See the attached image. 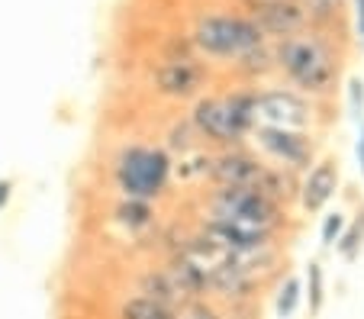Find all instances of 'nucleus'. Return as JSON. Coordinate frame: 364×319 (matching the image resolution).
<instances>
[{
	"label": "nucleus",
	"mask_w": 364,
	"mask_h": 319,
	"mask_svg": "<svg viewBox=\"0 0 364 319\" xmlns=\"http://www.w3.org/2000/svg\"><path fill=\"white\" fill-rule=\"evenodd\" d=\"M274 71H281L294 90L309 100H329L338 90L342 55L326 29H303L296 36L271 42Z\"/></svg>",
	"instance_id": "obj_1"
},
{
	"label": "nucleus",
	"mask_w": 364,
	"mask_h": 319,
	"mask_svg": "<svg viewBox=\"0 0 364 319\" xmlns=\"http://www.w3.org/2000/svg\"><path fill=\"white\" fill-rule=\"evenodd\" d=\"M255 90L258 87H235L226 94H203L193 100L187 119L197 132L200 146H213V152L248 146V136L258 126Z\"/></svg>",
	"instance_id": "obj_2"
},
{
	"label": "nucleus",
	"mask_w": 364,
	"mask_h": 319,
	"mask_svg": "<svg viewBox=\"0 0 364 319\" xmlns=\"http://www.w3.org/2000/svg\"><path fill=\"white\" fill-rule=\"evenodd\" d=\"M110 180L119 197L159 203L171 190L174 155L155 142H123L110 158Z\"/></svg>",
	"instance_id": "obj_3"
},
{
	"label": "nucleus",
	"mask_w": 364,
	"mask_h": 319,
	"mask_svg": "<svg viewBox=\"0 0 364 319\" xmlns=\"http://www.w3.org/2000/svg\"><path fill=\"white\" fill-rule=\"evenodd\" d=\"M187 36H191L197 55L220 58L229 65L242 52L268 45V36L258 29V23L248 13H200Z\"/></svg>",
	"instance_id": "obj_4"
},
{
	"label": "nucleus",
	"mask_w": 364,
	"mask_h": 319,
	"mask_svg": "<svg viewBox=\"0 0 364 319\" xmlns=\"http://www.w3.org/2000/svg\"><path fill=\"white\" fill-rule=\"evenodd\" d=\"M200 203H203V216L242 222V226H255V229H268L284 236V229L290 226L287 207L264 197L255 188H206Z\"/></svg>",
	"instance_id": "obj_5"
},
{
	"label": "nucleus",
	"mask_w": 364,
	"mask_h": 319,
	"mask_svg": "<svg viewBox=\"0 0 364 319\" xmlns=\"http://www.w3.org/2000/svg\"><path fill=\"white\" fill-rule=\"evenodd\" d=\"M248 142L255 146V152L264 161L277 168H287L294 174H306L319 158V142L313 132L303 129H284V126H264L258 123L248 136Z\"/></svg>",
	"instance_id": "obj_6"
},
{
	"label": "nucleus",
	"mask_w": 364,
	"mask_h": 319,
	"mask_svg": "<svg viewBox=\"0 0 364 319\" xmlns=\"http://www.w3.org/2000/svg\"><path fill=\"white\" fill-rule=\"evenodd\" d=\"M151 90L159 94L161 100H171V104H193L197 97L210 94V84L213 75L200 58H161L149 75Z\"/></svg>",
	"instance_id": "obj_7"
},
{
	"label": "nucleus",
	"mask_w": 364,
	"mask_h": 319,
	"mask_svg": "<svg viewBox=\"0 0 364 319\" xmlns=\"http://www.w3.org/2000/svg\"><path fill=\"white\" fill-rule=\"evenodd\" d=\"M255 113L264 126H284V129L313 132L316 126V100L303 97L294 87H264L255 90Z\"/></svg>",
	"instance_id": "obj_8"
},
{
	"label": "nucleus",
	"mask_w": 364,
	"mask_h": 319,
	"mask_svg": "<svg viewBox=\"0 0 364 319\" xmlns=\"http://www.w3.org/2000/svg\"><path fill=\"white\" fill-rule=\"evenodd\" d=\"M197 229L213 245H220L223 252H232V255H264V252H277L281 249V239H284L281 232L255 229V226L216 220V216H200Z\"/></svg>",
	"instance_id": "obj_9"
},
{
	"label": "nucleus",
	"mask_w": 364,
	"mask_h": 319,
	"mask_svg": "<svg viewBox=\"0 0 364 319\" xmlns=\"http://www.w3.org/2000/svg\"><path fill=\"white\" fill-rule=\"evenodd\" d=\"M268 161L248 146L235 148H216L210 155V174H206V188H255L262 178Z\"/></svg>",
	"instance_id": "obj_10"
},
{
	"label": "nucleus",
	"mask_w": 364,
	"mask_h": 319,
	"mask_svg": "<svg viewBox=\"0 0 364 319\" xmlns=\"http://www.w3.org/2000/svg\"><path fill=\"white\" fill-rule=\"evenodd\" d=\"M245 13L258 23L268 42L287 39L309 29V16L300 0H245Z\"/></svg>",
	"instance_id": "obj_11"
},
{
	"label": "nucleus",
	"mask_w": 364,
	"mask_h": 319,
	"mask_svg": "<svg viewBox=\"0 0 364 319\" xmlns=\"http://www.w3.org/2000/svg\"><path fill=\"white\" fill-rule=\"evenodd\" d=\"M338 184H342V168L332 155L316 158V165L309 168L306 174H300V190H296V207L300 213L316 216L323 213L332 203V197L338 194Z\"/></svg>",
	"instance_id": "obj_12"
},
{
	"label": "nucleus",
	"mask_w": 364,
	"mask_h": 319,
	"mask_svg": "<svg viewBox=\"0 0 364 319\" xmlns=\"http://www.w3.org/2000/svg\"><path fill=\"white\" fill-rule=\"evenodd\" d=\"M110 216H113V222H117V226H123L126 232H145V229H151V226H155L159 210H155V203H149V200L119 197V200L113 203Z\"/></svg>",
	"instance_id": "obj_13"
},
{
	"label": "nucleus",
	"mask_w": 364,
	"mask_h": 319,
	"mask_svg": "<svg viewBox=\"0 0 364 319\" xmlns=\"http://www.w3.org/2000/svg\"><path fill=\"white\" fill-rule=\"evenodd\" d=\"M178 310L155 297H145V293H129L117 303V313L113 319H174Z\"/></svg>",
	"instance_id": "obj_14"
},
{
	"label": "nucleus",
	"mask_w": 364,
	"mask_h": 319,
	"mask_svg": "<svg viewBox=\"0 0 364 319\" xmlns=\"http://www.w3.org/2000/svg\"><path fill=\"white\" fill-rule=\"evenodd\" d=\"M232 68H235V75H239L242 81H248V84H258L262 77H268L271 71H274V55H271V42H268V45H258V49L242 52V55L232 62Z\"/></svg>",
	"instance_id": "obj_15"
},
{
	"label": "nucleus",
	"mask_w": 364,
	"mask_h": 319,
	"mask_svg": "<svg viewBox=\"0 0 364 319\" xmlns=\"http://www.w3.org/2000/svg\"><path fill=\"white\" fill-rule=\"evenodd\" d=\"M303 303V278L296 274H284L274 287V316L277 319H294Z\"/></svg>",
	"instance_id": "obj_16"
},
{
	"label": "nucleus",
	"mask_w": 364,
	"mask_h": 319,
	"mask_svg": "<svg viewBox=\"0 0 364 319\" xmlns=\"http://www.w3.org/2000/svg\"><path fill=\"white\" fill-rule=\"evenodd\" d=\"M303 300L309 303V316H319L326 306V271L319 261L306 264V274H303Z\"/></svg>",
	"instance_id": "obj_17"
},
{
	"label": "nucleus",
	"mask_w": 364,
	"mask_h": 319,
	"mask_svg": "<svg viewBox=\"0 0 364 319\" xmlns=\"http://www.w3.org/2000/svg\"><path fill=\"white\" fill-rule=\"evenodd\" d=\"M361 249H364V207L345 222V232L336 242V252L342 261H355V258L361 255Z\"/></svg>",
	"instance_id": "obj_18"
},
{
	"label": "nucleus",
	"mask_w": 364,
	"mask_h": 319,
	"mask_svg": "<svg viewBox=\"0 0 364 319\" xmlns=\"http://www.w3.org/2000/svg\"><path fill=\"white\" fill-rule=\"evenodd\" d=\"M165 148H168L171 155H178V152H181V155H187V152H193V148H200V139H197V132H193L191 119H181V123H174V126H171Z\"/></svg>",
	"instance_id": "obj_19"
},
{
	"label": "nucleus",
	"mask_w": 364,
	"mask_h": 319,
	"mask_svg": "<svg viewBox=\"0 0 364 319\" xmlns=\"http://www.w3.org/2000/svg\"><path fill=\"white\" fill-rule=\"evenodd\" d=\"M174 319H226V310L216 300L203 297V300H191V303L178 306V316Z\"/></svg>",
	"instance_id": "obj_20"
},
{
	"label": "nucleus",
	"mask_w": 364,
	"mask_h": 319,
	"mask_svg": "<svg viewBox=\"0 0 364 319\" xmlns=\"http://www.w3.org/2000/svg\"><path fill=\"white\" fill-rule=\"evenodd\" d=\"M345 222H348V216H345L342 210H329V213L323 216V222H319V245H323V249H336L338 236L345 232Z\"/></svg>",
	"instance_id": "obj_21"
},
{
	"label": "nucleus",
	"mask_w": 364,
	"mask_h": 319,
	"mask_svg": "<svg viewBox=\"0 0 364 319\" xmlns=\"http://www.w3.org/2000/svg\"><path fill=\"white\" fill-rule=\"evenodd\" d=\"M345 94H348V113L355 119H361L364 117V81L361 77H348Z\"/></svg>",
	"instance_id": "obj_22"
},
{
	"label": "nucleus",
	"mask_w": 364,
	"mask_h": 319,
	"mask_svg": "<svg viewBox=\"0 0 364 319\" xmlns=\"http://www.w3.org/2000/svg\"><path fill=\"white\" fill-rule=\"evenodd\" d=\"M14 190H16V180L14 178H0V213L10 207V200H14Z\"/></svg>",
	"instance_id": "obj_23"
},
{
	"label": "nucleus",
	"mask_w": 364,
	"mask_h": 319,
	"mask_svg": "<svg viewBox=\"0 0 364 319\" xmlns=\"http://www.w3.org/2000/svg\"><path fill=\"white\" fill-rule=\"evenodd\" d=\"M355 23H358V39L364 45V0H355Z\"/></svg>",
	"instance_id": "obj_24"
},
{
	"label": "nucleus",
	"mask_w": 364,
	"mask_h": 319,
	"mask_svg": "<svg viewBox=\"0 0 364 319\" xmlns=\"http://www.w3.org/2000/svg\"><path fill=\"white\" fill-rule=\"evenodd\" d=\"M355 158H358V168H361V178H364V123H361V132H358V142H355Z\"/></svg>",
	"instance_id": "obj_25"
},
{
	"label": "nucleus",
	"mask_w": 364,
	"mask_h": 319,
	"mask_svg": "<svg viewBox=\"0 0 364 319\" xmlns=\"http://www.w3.org/2000/svg\"><path fill=\"white\" fill-rule=\"evenodd\" d=\"M336 4H342V7H345V0H336Z\"/></svg>",
	"instance_id": "obj_26"
}]
</instances>
